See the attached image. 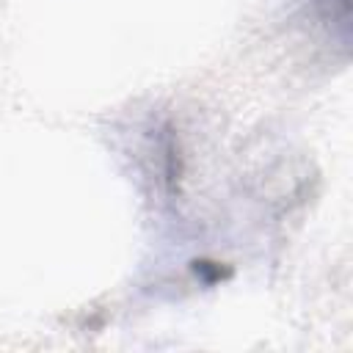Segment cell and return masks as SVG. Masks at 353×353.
I'll return each mask as SVG.
<instances>
[{
    "label": "cell",
    "mask_w": 353,
    "mask_h": 353,
    "mask_svg": "<svg viewBox=\"0 0 353 353\" xmlns=\"http://www.w3.org/2000/svg\"><path fill=\"white\" fill-rule=\"evenodd\" d=\"M317 11L323 17V22L328 28H336L342 41L347 39V11H350V0H314Z\"/></svg>",
    "instance_id": "1"
}]
</instances>
